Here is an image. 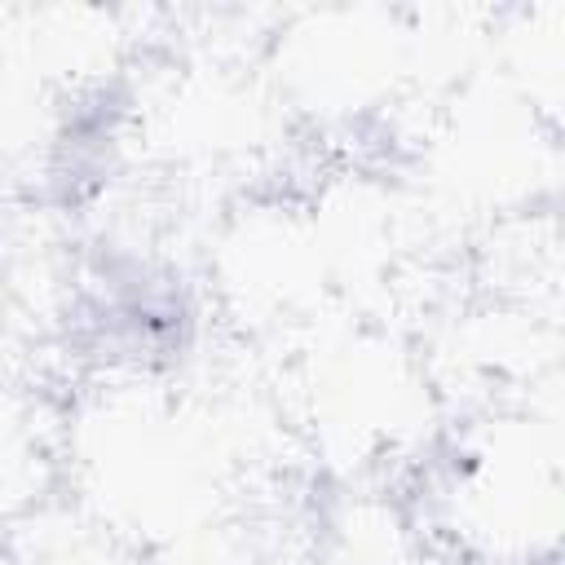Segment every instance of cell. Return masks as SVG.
<instances>
[{
    "label": "cell",
    "instance_id": "obj_2",
    "mask_svg": "<svg viewBox=\"0 0 565 565\" xmlns=\"http://www.w3.org/2000/svg\"><path fill=\"white\" fill-rule=\"evenodd\" d=\"M128 102L115 97V88H93L84 97H75L57 124L53 150H49V199L57 207H79L93 194H102V185L115 172L119 159V128H124Z\"/></svg>",
    "mask_w": 565,
    "mask_h": 565
},
{
    "label": "cell",
    "instance_id": "obj_1",
    "mask_svg": "<svg viewBox=\"0 0 565 565\" xmlns=\"http://www.w3.org/2000/svg\"><path fill=\"white\" fill-rule=\"evenodd\" d=\"M66 344L97 366L168 371L194 344L190 282L163 260L124 247L102 252L71 291Z\"/></svg>",
    "mask_w": 565,
    "mask_h": 565
}]
</instances>
